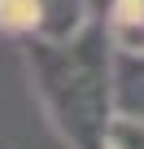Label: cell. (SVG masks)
<instances>
[{
	"mask_svg": "<svg viewBox=\"0 0 144 149\" xmlns=\"http://www.w3.org/2000/svg\"><path fill=\"white\" fill-rule=\"evenodd\" d=\"M0 31L5 35H39L44 0H0Z\"/></svg>",
	"mask_w": 144,
	"mask_h": 149,
	"instance_id": "cell-3",
	"label": "cell"
},
{
	"mask_svg": "<svg viewBox=\"0 0 144 149\" xmlns=\"http://www.w3.org/2000/svg\"><path fill=\"white\" fill-rule=\"evenodd\" d=\"M114 53L122 57H144V22H105Z\"/></svg>",
	"mask_w": 144,
	"mask_h": 149,
	"instance_id": "cell-5",
	"label": "cell"
},
{
	"mask_svg": "<svg viewBox=\"0 0 144 149\" xmlns=\"http://www.w3.org/2000/svg\"><path fill=\"white\" fill-rule=\"evenodd\" d=\"M26 66L35 97L48 123L74 149H105V127L114 118V44L105 22L88 26L74 40H39L26 44Z\"/></svg>",
	"mask_w": 144,
	"mask_h": 149,
	"instance_id": "cell-1",
	"label": "cell"
},
{
	"mask_svg": "<svg viewBox=\"0 0 144 149\" xmlns=\"http://www.w3.org/2000/svg\"><path fill=\"white\" fill-rule=\"evenodd\" d=\"M105 149H144V114L114 110V118L105 127Z\"/></svg>",
	"mask_w": 144,
	"mask_h": 149,
	"instance_id": "cell-4",
	"label": "cell"
},
{
	"mask_svg": "<svg viewBox=\"0 0 144 149\" xmlns=\"http://www.w3.org/2000/svg\"><path fill=\"white\" fill-rule=\"evenodd\" d=\"M92 26V0H44L39 40H74Z\"/></svg>",
	"mask_w": 144,
	"mask_h": 149,
	"instance_id": "cell-2",
	"label": "cell"
}]
</instances>
